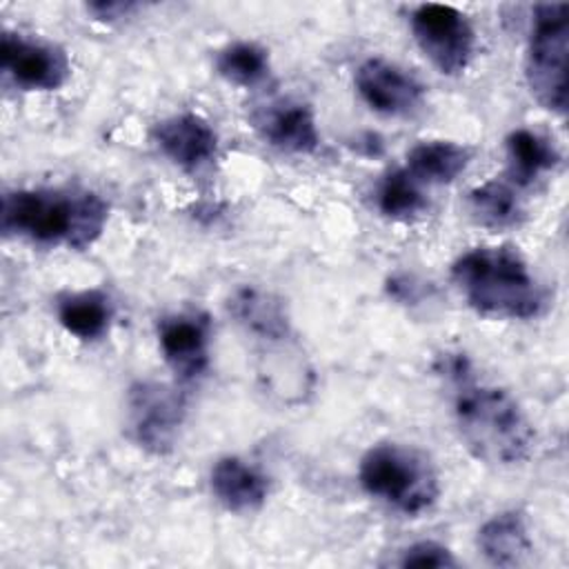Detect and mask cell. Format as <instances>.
Here are the masks:
<instances>
[{"mask_svg": "<svg viewBox=\"0 0 569 569\" xmlns=\"http://www.w3.org/2000/svg\"><path fill=\"white\" fill-rule=\"evenodd\" d=\"M507 176L513 187H531L542 173L560 162V153L551 140L531 131L516 129L507 136Z\"/></svg>", "mask_w": 569, "mask_h": 569, "instance_id": "9a60e30c", "label": "cell"}, {"mask_svg": "<svg viewBox=\"0 0 569 569\" xmlns=\"http://www.w3.org/2000/svg\"><path fill=\"white\" fill-rule=\"evenodd\" d=\"M569 4H536L525 58V80L536 102L549 111L567 109Z\"/></svg>", "mask_w": 569, "mask_h": 569, "instance_id": "5b68a950", "label": "cell"}, {"mask_svg": "<svg viewBox=\"0 0 569 569\" xmlns=\"http://www.w3.org/2000/svg\"><path fill=\"white\" fill-rule=\"evenodd\" d=\"M478 547L482 556L498 567H518L527 562L533 542L520 511H500L478 529Z\"/></svg>", "mask_w": 569, "mask_h": 569, "instance_id": "5bb4252c", "label": "cell"}, {"mask_svg": "<svg viewBox=\"0 0 569 569\" xmlns=\"http://www.w3.org/2000/svg\"><path fill=\"white\" fill-rule=\"evenodd\" d=\"M151 138L158 149L184 173H200L218 153V133L198 113L184 111L153 124Z\"/></svg>", "mask_w": 569, "mask_h": 569, "instance_id": "8fae6325", "label": "cell"}, {"mask_svg": "<svg viewBox=\"0 0 569 569\" xmlns=\"http://www.w3.org/2000/svg\"><path fill=\"white\" fill-rule=\"evenodd\" d=\"M402 567H436V569H445V567H453L456 558L451 556V551L433 540H422L416 542L411 547H407L402 551L400 558Z\"/></svg>", "mask_w": 569, "mask_h": 569, "instance_id": "7402d4cb", "label": "cell"}, {"mask_svg": "<svg viewBox=\"0 0 569 569\" xmlns=\"http://www.w3.org/2000/svg\"><path fill=\"white\" fill-rule=\"evenodd\" d=\"M376 202L382 216L402 222L413 220L427 209V198L420 189V182L407 169L389 171L380 180Z\"/></svg>", "mask_w": 569, "mask_h": 569, "instance_id": "ffe728a7", "label": "cell"}, {"mask_svg": "<svg viewBox=\"0 0 569 569\" xmlns=\"http://www.w3.org/2000/svg\"><path fill=\"white\" fill-rule=\"evenodd\" d=\"M231 311L247 331L267 338V340H282L289 331L287 318L282 313L280 302H273L271 296L256 291V289H240L233 296Z\"/></svg>", "mask_w": 569, "mask_h": 569, "instance_id": "d6986e66", "label": "cell"}, {"mask_svg": "<svg viewBox=\"0 0 569 569\" xmlns=\"http://www.w3.org/2000/svg\"><path fill=\"white\" fill-rule=\"evenodd\" d=\"M129 429L149 453H169L184 420V398L164 382H136L127 396Z\"/></svg>", "mask_w": 569, "mask_h": 569, "instance_id": "52a82bcc", "label": "cell"}, {"mask_svg": "<svg viewBox=\"0 0 569 569\" xmlns=\"http://www.w3.org/2000/svg\"><path fill=\"white\" fill-rule=\"evenodd\" d=\"M469 211L480 227L491 231L511 229L520 224L525 216L516 187L505 180H487L485 184L471 189Z\"/></svg>", "mask_w": 569, "mask_h": 569, "instance_id": "ac0fdd59", "label": "cell"}, {"mask_svg": "<svg viewBox=\"0 0 569 569\" xmlns=\"http://www.w3.org/2000/svg\"><path fill=\"white\" fill-rule=\"evenodd\" d=\"M360 98L378 113L409 116L425 100V87L398 64L382 58H367L353 73Z\"/></svg>", "mask_w": 569, "mask_h": 569, "instance_id": "9c48e42d", "label": "cell"}, {"mask_svg": "<svg viewBox=\"0 0 569 569\" xmlns=\"http://www.w3.org/2000/svg\"><path fill=\"white\" fill-rule=\"evenodd\" d=\"M360 487L391 509L418 516L440 496V482L429 458L407 445H373L358 467Z\"/></svg>", "mask_w": 569, "mask_h": 569, "instance_id": "277c9868", "label": "cell"}, {"mask_svg": "<svg viewBox=\"0 0 569 569\" xmlns=\"http://www.w3.org/2000/svg\"><path fill=\"white\" fill-rule=\"evenodd\" d=\"M209 482L218 502L236 513L258 509L269 493L267 476L238 456L220 458L211 467Z\"/></svg>", "mask_w": 569, "mask_h": 569, "instance_id": "4fadbf2b", "label": "cell"}, {"mask_svg": "<svg viewBox=\"0 0 569 569\" xmlns=\"http://www.w3.org/2000/svg\"><path fill=\"white\" fill-rule=\"evenodd\" d=\"M411 33L420 51L445 76H460L473 56L476 31L465 13L427 2L411 13Z\"/></svg>", "mask_w": 569, "mask_h": 569, "instance_id": "8992f818", "label": "cell"}, {"mask_svg": "<svg viewBox=\"0 0 569 569\" xmlns=\"http://www.w3.org/2000/svg\"><path fill=\"white\" fill-rule=\"evenodd\" d=\"M136 4L133 2H122V0H102V2H89L87 4V11L91 16H96V20H118V18H124L129 11H133Z\"/></svg>", "mask_w": 569, "mask_h": 569, "instance_id": "603a6c76", "label": "cell"}, {"mask_svg": "<svg viewBox=\"0 0 569 569\" xmlns=\"http://www.w3.org/2000/svg\"><path fill=\"white\" fill-rule=\"evenodd\" d=\"M0 67L24 91H56L71 76V62L62 47L13 31H2Z\"/></svg>", "mask_w": 569, "mask_h": 569, "instance_id": "ba28073f", "label": "cell"}, {"mask_svg": "<svg viewBox=\"0 0 569 569\" xmlns=\"http://www.w3.org/2000/svg\"><path fill=\"white\" fill-rule=\"evenodd\" d=\"M451 278L480 316L527 320L545 307V289L511 247L469 249L453 262Z\"/></svg>", "mask_w": 569, "mask_h": 569, "instance_id": "3957f363", "label": "cell"}, {"mask_svg": "<svg viewBox=\"0 0 569 569\" xmlns=\"http://www.w3.org/2000/svg\"><path fill=\"white\" fill-rule=\"evenodd\" d=\"M253 127L271 147L287 153H313L320 144L316 116L309 104L278 100L253 116Z\"/></svg>", "mask_w": 569, "mask_h": 569, "instance_id": "7c38bea8", "label": "cell"}, {"mask_svg": "<svg viewBox=\"0 0 569 569\" xmlns=\"http://www.w3.org/2000/svg\"><path fill=\"white\" fill-rule=\"evenodd\" d=\"M442 373L451 380L453 416L465 447L489 465L525 462L536 442V433L520 405L502 389L478 385L462 356L447 358Z\"/></svg>", "mask_w": 569, "mask_h": 569, "instance_id": "6da1fadb", "label": "cell"}, {"mask_svg": "<svg viewBox=\"0 0 569 569\" xmlns=\"http://www.w3.org/2000/svg\"><path fill=\"white\" fill-rule=\"evenodd\" d=\"M60 325L78 340H98L109 331L113 318L111 298L100 289L73 291L58 298Z\"/></svg>", "mask_w": 569, "mask_h": 569, "instance_id": "e0dca14e", "label": "cell"}, {"mask_svg": "<svg viewBox=\"0 0 569 569\" xmlns=\"http://www.w3.org/2000/svg\"><path fill=\"white\" fill-rule=\"evenodd\" d=\"M0 218L7 236L82 251L102 236L109 204L96 191L76 187L16 189L4 193Z\"/></svg>", "mask_w": 569, "mask_h": 569, "instance_id": "7a4b0ae2", "label": "cell"}, {"mask_svg": "<svg viewBox=\"0 0 569 569\" xmlns=\"http://www.w3.org/2000/svg\"><path fill=\"white\" fill-rule=\"evenodd\" d=\"M218 73L238 87H256L269 73V53L256 42H233L216 58Z\"/></svg>", "mask_w": 569, "mask_h": 569, "instance_id": "44dd1931", "label": "cell"}, {"mask_svg": "<svg viewBox=\"0 0 569 569\" xmlns=\"http://www.w3.org/2000/svg\"><path fill=\"white\" fill-rule=\"evenodd\" d=\"M211 325L204 313L180 311L158 320V345L164 362L180 380H193L209 365Z\"/></svg>", "mask_w": 569, "mask_h": 569, "instance_id": "30bf717a", "label": "cell"}, {"mask_svg": "<svg viewBox=\"0 0 569 569\" xmlns=\"http://www.w3.org/2000/svg\"><path fill=\"white\" fill-rule=\"evenodd\" d=\"M471 162V149L453 140H422L407 153V171L422 184L453 182Z\"/></svg>", "mask_w": 569, "mask_h": 569, "instance_id": "2e32d148", "label": "cell"}]
</instances>
